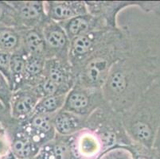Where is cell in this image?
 <instances>
[{
	"mask_svg": "<svg viewBox=\"0 0 160 159\" xmlns=\"http://www.w3.org/2000/svg\"><path fill=\"white\" fill-rule=\"evenodd\" d=\"M37 105V98L33 94L20 92L12 95L10 107L12 116L22 117L33 111Z\"/></svg>",
	"mask_w": 160,
	"mask_h": 159,
	"instance_id": "cell-2",
	"label": "cell"
},
{
	"mask_svg": "<svg viewBox=\"0 0 160 159\" xmlns=\"http://www.w3.org/2000/svg\"><path fill=\"white\" fill-rule=\"evenodd\" d=\"M100 65H102L101 62L99 61H94L92 62L89 65H88V78L91 80L92 81H98L99 77L100 75Z\"/></svg>",
	"mask_w": 160,
	"mask_h": 159,
	"instance_id": "cell-24",
	"label": "cell"
},
{
	"mask_svg": "<svg viewBox=\"0 0 160 159\" xmlns=\"http://www.w3.org/2000/svg\"><path fill=\"white\" fill-rule=\"evenodd\" d=\"M0 106H2V104L1 103V102H0ZM2 107H3V106H2Z\"/></svg>",
	"mask_w": 160,
	"mask_h": 159,
	"instance_id": "cell-30",
	"label": "cell"
},
{
	"mask_svg": "<svg viewBox=\"0 0 160 159\" xmlns=\"http://www.w3.org/2000/svg\"><path fill=\"white\" fill-rule=\"evenodd\" d=\"M26 42H27V47L33 52H41L44 46V42L40 34L33 30H31L27 34Z\"/></svg>",
	"mask_w": 160,
	"mask_h": 159,
	"instance_id": "cell-14",
	"label": "cell"
},
{
	"mask_svg": "<svg viewBox=\"0 0 160 159\" xmlns=\"http://www.w3.org/2000/svg\"><path fill=\"white\" fill-rule=\"evenodd\" d=\"M36 157H34V158H28V159H35Z\"/></svg>",
	"mask_w": 160,
	"mask_h": 159,
	"instance_id": "cell-31",
	"label": "cell"
},
{
	"mask_svg": "<svg viewBox=\"0 0 160 159\" xmlns=\"http://www.w3.org/2000/svg\"><path fill=\"white\" fill-rule=\"evenodd\" d=\"M35 159H40V158H39V157H38V156H37V157H36V158Z\"/></svg>",
	"mask_w": 160,
	"mask_h": 159,
	"instance_id": "cell-29",
	"label": "cell"
},
{
	"mask_svg": "<svg viewBox=\"0 0 160 159\" xmlns=\"http://www.w3.org/2000/svg\"><path fill=\"white\" fill-rule=\"evenodd\" d=\"M100 159H135L132 154L123 151H112L104 154Z\"/></svg>",
	"mask_w": 160,
	"mask_h": 159,
	"instance_id": "cell-23",
	"label": "cell"
},
{
	"mask_svg": "<svg viewBox=\"0 0 160 159\" xmlns=\"http://www.w3.org/2000/svg\"><path fill=\"white\" fill-rule=\"evenodd\" d=\"M12 53L0 50V72L3 74L11 87V58ZM12 88V87H11Z\"/></svg>",
	"mask_w": 160,
	"mask_h": 159,
	"instance_id": "cell-17",
	"label": "cell"
},
{
	"mask_svg": "<svg viewBox=\"0 0 160 159\" xmlns=\"http://www.w3.org/2000/svg\"><path fill=\"white\" fill-rule=\"evenodd\" d=\"M31 124L32 127L40 134L49 133L52 128L49 119L42 114H38L35 117H33Z\"/></svg>",
	"mask_w": 160,
	"mask_h": 159,
	"instance_id": "cell-18",
	"label": "cell"
},
{
	"mask_svg": "<svg viewBox=\"0 0 160 159\" xmlns=\"http://www.w3.org/2000/svg\"><path fill=\"white\" fill-rule=\"evenodd\" d=\"M54 125L59 133L62 135H67L72 132L77 123L74 122L73 118L67 114H59L55 118Z\"/></svg>",
	"mask_w": 160,
	"mask_h": 159,
	"instance_id": "cell-11",
	"label": "cell"
},
{
	"mask_svg": "<svg viewBox=\"0 0 160 159\" xmlns=\"http://www.w3.org/2000/svg\"><path fill=\"white\" fill-rule=\"evenodd\" d=\"M9 151L11 150H9V146L7 141L2 138V135H0V159L6 157V155L8 154Z\"/></svg>",
	"mask_w": 160,
	"mask_h": 159,
	"instance_id": "cell-27",
	"label": "cell"
},
{
	"mask_svg": "<svg viewBox=\"0 0 160 159\" xmlns=\"http://www.w3.org/2000/svg\"><path fill=\"white\" fill-rule=\"evenodd\" d=\"M66 104L71 110H81L88 105V98L82 93H72L67 100Z\"/></svg>",
	"mask_w": 160,
	"mask_h": 159,
	"instance_id": "cell-15",
	"label": "cell"
},
{
	"mask_svg": "<svg viewBox=\"0 0 160 159\" xmlns=\"http://www.w3.org/2000/svg\"><path fill=\"white\" fill-rule=\"evenodd\" d=\"M45 36L47 44L52 48H62L66 44V35L64 30L60 27L52 26L51 28L46 31Z\"/></svg>",
	"mask_w": 160,
	"mask_h": 159,
	"instance_id": "cell-8",
	"label": "cell"
},
{
	"mask_svg": "<svg viewBox=\"0 0 160 159\" xmlns=\"http://www.w3.org/2000/svg\"><path fill=\"white\" fill-rule=\"evenodd\" d=\"M50 17L55 20H65L78 17L85 12L82 2H50L48 7Z\"/></svg>",
	"mask_w": 160,
	"mask_h": 159,
	"instance_id": "cell-1",
	"label": "cell"
},
{
	"mask_svg": "<svg viewBox=\"0 0 160 159\" xmlns=\"http://www.w3.org/2000/svg\"><path fill=\"white\" fill-rule=\"evenodd\" d=\"M19 37L16 32L8 27L0 28V50L11 53L18 47Z\"/></svg>",
	"mask_w": 160,
	"mask_h": 159,
	"instance_id": "cell-5",
	"label": "cell"
},
{
	"mask_svg": "<svg viewBox=\"0 0 160 159\" xmlns=\"http://www.w3.org/2000/svg\"><path fill=\"white\" fill-rule=\"evenodd\" d=\"M42 61L38 57L31 56L26 60V72L30 75L34 76L38 74L42 69Z\"/></svg>",
	"mask_w": 160,
	"mask_h": 159,
	"instance_id": "cell-19",
	"label": "cell"
},
{
	"mask_svg": "<svg viewBox=\"0 0 160 159\" xmlns=\"http://www.w3.org/2000/svg\"><path fill=\"white\" fill-rule=\"evenodd\" d=\"M92 45V40L86 35H80L73 39L72 48L76 54H84L89 49Z\"/></svg>",
	"mask_w": 160,
	"mask_h": 159,
	"instance_id": "cell-16",
	"label": "cell"
},
{
	"mask_svg": "<svg viewBox=\"0 0 160 159\" xmlns=\"http://www.w3.org/2000/svg\"><path fill=\"white\" fill-rule=\"evenodd\" d=\"M64 101V96H49L41 100L36 105L35 109L38 114L49 113L56 111L61 107Z\"/></svg>",
	"mask_w": 160,
	"mask_h": 159,
	"instance_id": "cell-6",
	"label": "cell"
},
{
	"mask_svg": "<svg viewBox=\"0 0 160 159\" xmlns=\"http://www.w3.org/2000/svg\"><path fill=\"white\" fill-rule=\"evenodd\" d=\"M26 72V60L22 55L13 54L11 58V87L14 83L18 82L21 80L23 73Z\"/></svg>",
	"mask_w": 160,
	"mask_h": 159,
	"instance_id": "cell-7",
	"label": "cell"
},
{
	"mask_svg": "<svg viewBox=\"0 0 160 159\" xmlns=\"http://www.w3.org/2000/svg\"><path fill=\"white\" fill-rule=\"evenodd\" d=\"M116 142V136L112 132H104L101 135V142L102 145L106 148L112 147Z\"/></svg>",
	"mask_w": 160,
	"mask_h": 159,
	"instance_id": "cell-25",
	"label": "cell"
},
{
	"mask_svg": "<svg viewBox=\"0 0 160 159\" xmlns=\"http://www.w3.org/2000/svg\"><path fill=\"white\" fill-rule=\"evenodd\" d=\"M57 84H55L54 83H53L52 81H50L48 79L47 81L42 84V90L47 95H51L56 91V88H57Z\"/></svg>",
	"mask_w": 160,
	"mask_h": 159,
	"instance_id": "cell-26",
	"label": "cell"
},
{
	"mask_svg": "<svg viewBox=\"0 0 160 159\" xmlns=\"http://www.w3.org/2000/svg\"><path fill=\"white\" fill-rule=\"evenodd\" d=\"M79 152L81 157L91 159L93 156L97 155L100 151V145L97 140L93 137H84L80 142Z\"/></svg>",
	"mask_w": 160,
	"mask_h": 159,
	"instance_id": "cell-9",
	"label": "cell"
},
{
	"mask_svg": "<svg viewBox=\"0 0 160 159\" xmlns=\"http://www.w3.org/2000/svg\"><path fill=\"white\" fill-rule=\"evenodd\" d=\"M136 136L142 141H148L151 138V130L148 125L143 122H138L134 127Z\"/></svg>",
	"mask_w": 160,
	"mask_h": 159,
	"instance_id": "cell-20",
	"label": "cell"
},
{
	"mask_svg": "<svg viewBox=\"0 0 160 159\" xmlns=\"http://www.w3.org/2000/svg\"><path fill=\"white\" fill-rule=\"evenodd\" d=\"M126 85V81L125 77L121 72H116L112 77L111 81H110V86L112 88L113 91L120 92L124 89Z\"/></svg>",
	"mask_w": 160,
	"mask_h": 159,
	"instance_id": "cell-21",
	"label": "cell"
},
{
	"mask_svg": "<svg viewBox=\"0 0 160 159\" xmlns=\"http://www.w3.org/2000/svg\"><path fill=\"white\" fill-rule=\"evenodd\" d=\"M88 20L83 16H78L73 18H71L66 26L68 33L72 36H75V37L80 35H83V33L88 30Z\"/></svg>",
	"mask_w": 160,
	"mask_h": 159,
	"instance_id": "cell-10",
	"label": "cell"
},
{
	"mask_svg": "<svg viewBox=\"0 0 160 159\" xmlns=\"http://www.w3.org/2000/svg\"><path fill=\"white\" fill-rule=\"evenodd\" d=\"M49 80L55 84H62L64 81V73L60 67L53 65L49 69Z\"/></svg>",
	"mask_w": 160,
	"mask_h": 159,
	"instance_id": "cell-22",
	"label": "cell"
},
{
	"mask_svg": "<svg viewBox=\"0 0 160 159\" xmlns=\"http://www.w3.org/2000/svg\"><path fill=\"white\" fill-rule=\"evenodd\" d=\"M12 95L11 85L3 74L0 72V102L4 107H10Z\"/></svg>",
	"mask_w": 160,
	"mask_h": 159,
	"instance_id": "cell-13",
	"label": "cell"
},
{
	"mask_svg": "<svg viewBox=\"0 0 160 159\" xmlns=\"http://www.w3.org/2000/svg\"><path fill=\"white\" fill-rule=\"evenodd\" d=\"M11 152L14 159L34 158L38 155L39 149L28 138L17 137L11 144Z\"/></svg>",
	"mask_w": 160,
	"mask_h": 159,
	"instance_id": "cell-3",
	"label": "cell"
},
{
	"mask_svg": "<svg viewBox=\"0 0 160 159\" xmlns=\"http://www.w3.org/2000/svg\"><path fill=\"white\" fill-rule=\"evenodd\" d=\"M72 159H88V158H85V157H77V156H73Z\"/></svg>",
	"mask_w": 160,
	"mask_h": 159,
	"instance_id": "cell-28",
	"label": "cell"
},
{
	"mask_svg": "<svg viewBox=\"0 0 160 159\" xmlns=\"http://www.w3.org/2000/svg\"><path fill=\"white\" fill-rule=\"evenodd\" d=\"M15 14L14 9L9 2H0V28L8 27L12 20L14 21Z\"/></svg>",
	"mask_w": 160,
	"mask_h": 159,
	"instance_id": "cell-12",
	"label": "cell"
},
{
	"mask_svg": "<svg viewBox=\"0 0 160 159\" xmlns=\"http://www.w3.org/2000/svg\"><path fill=\"white\" fill-rule=\"evenodd\" d=\"M15 12L25 19L33 20L41 17L44 10L43 3L41 2H11Z\"/></svg>",
	"mask_w": 160,
	"mask_h": 159,
	"instance_id": "cell-4",
	"label": "cell"
}]
</instances>
